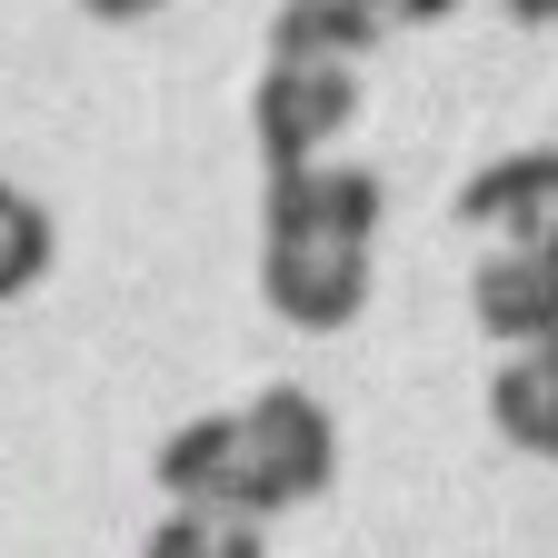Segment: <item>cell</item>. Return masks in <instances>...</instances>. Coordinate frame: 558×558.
I'll return each mask as SVG.
<instances>
[{
  "instance_id": "1",
  "label": "cell",
  "mask_w": 558,
  "mask_h": 558,
  "mask_svg": "<svg viewBox=\"0 0 558 558\" xmlns=\"http://www.w3.org/2000/svg\"><path fill=\"white\" fill-rule=\"evenodd\" d=\"M150 469H160V488H170V509L279 519V509L329 499V478H339V418H329L300 379H279V389H259V399H240V409L180 418Z\"/></svg>"
},
{
  "instance_id": "2",
  "label": "cell",
  "mask_w": 558,
  "mask_h": 558,
  "mask_svg": "<svg viewBox=\"0 0 558 558\" xmlns=\"http://www.w3.org/2000/svg\"><path fill=\"white\" fill-rule=\"evenodd\" d=\"M379 170H290L269 180V209H259V300L310 329V339H339L349 319L369 310V250H379Z\"/></svg>"
},
{
  "instance_id": "3",
  "label": "cell",
  "mask_w": 558,
  "mask_h": 558,
  "mask_svg": "<svg viewBox=\"0 0 558 558\" xmlns=\"http://www.w3.org/2000/svg\"><path fill=\"white\" fill-rule=\"evenodd\" d=\"M360 120V60H319V50H269L259 90H250V140L269 180L319 170V150Z\"/></svg>"
},
{
  "instance_id": "4",
  "label": "cell",
  "mask_w": 558,
  "mask_h": 558,
  "mask_svg": "<svg viewBox=\"0 0 558 558\" xmlns=\"http://www.w3.org/2000/svg\"><path fill=\"white\" fill-rule=\"evenodd\" d=\"M459 230H478V250H519V259H558V150H509L459 180Z\"/></svg>"
},
{
  "instance_id": "5",
  "label": "cell",
  "mask_w": 558,
  "mask_h": 558,
  "mask_svg": "<svg viewBox=\"0 0 558 558\" xmlns=\"http://www.w3.org/2000/svg\"><path fill=\"white\" fill-rule=\"evenodd\" d=\"M469 319L519 360V349L558 339V259H519V250H478L469 269Z\"/></svg>"
},
{
  "instance_id": "6",
  "label": "cell",
  "mask_w": 558,
  "mask_h": 558,
  "mask_svg": "<svg viewBox=\"0 0 558 558\" xmlns=\"http://www.w3.org/2000/svg\"><path fill=\"white\" fill-rule=\"evenodd\" d=\"M488 418H499V439L519 459H558V339L499 360V379H488Z\"/></svg>"
},
{
  "instance_id": "7",
  "label": "cell",
  "mask_w": 558,
  "mask_h": 558,
  "mask_svg": "<svg viewBox=\"0 0 558 558\" xmlns=\"http://www.w3.org/2000/svg\"><path fill=\"white\" fill-rule=\"evenodd\" d=\"M140 558H269V538L240 509H170L150 538H140Z\"/></svg>"
},
{
  "instance_id": "8",
  "label": "cell",
  "mask_w": 558,
  "mask_h": 558,
  "mask_svg": "<svg viewBox=\"0 0 558 558\" xmlns=\"http://www.w3.org/2000/svg\"><path fill=\"white\" fill-rule=\"evenodd\" d=\"M379 40V11H349V0H290L269 21V50H319V60H360Z\"/></svg>"
},
{
  "instance_id": "9",
  "label": "cell",
  "mask_w": 558,
  "mask_h": 558,
  "mask_svg": "<svg viewBox=\"0 0 558 558\" xmlns=\"http://www.w3.org/2000/svg\"><path fill=\"white\" fill-rule=\"evenodd\" d=\"M0 209H11V259H0V290H31V279H40V250H50V230H40V199L31 190H0Z\"/></svg>"
}]
</instances>
